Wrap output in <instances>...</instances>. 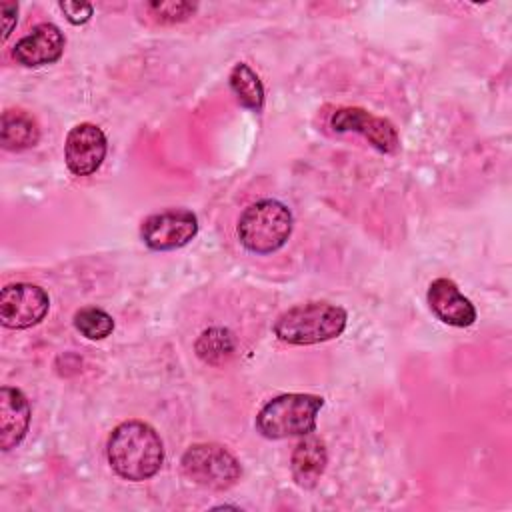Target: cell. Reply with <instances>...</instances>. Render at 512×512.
Segmentation results:
<instances>
[{
  "instance_id": "obj_17",
  "label": "cell",
  "mask_w": 512,
  "mask_h": 512,
  "mask_svg": "<svg viewBox=\"0 0 512 512\" xmlns=\"http://www.w3.org/2000/svg\"><path fill=\"white\" fill-rule=\"evenodd\" d=\"M74 326L88 340H102L112 334L114 320L106 310L96 306H86L74 314Z\"/></svg>"
},
{
  "instance_id": "obj_14",
  "label": "cell",
  "mask_w": 512,
  "mask_h": 512,
  "mask_svg": "<svg viewBox=\"0 0 512 512\" xmlns=\"http://www.w3.org/2000/svg\"><path fill=\"white\" fill-rule=\"evenodd\" d=\"M40 140V128L34 116L24 110H6L2 114L0 142L4 150L20 152L36 146Z\"/></svg>"
},
{
  "instance_id": "obj_19",
  "label": "cell",
  "mask_w": 512,
  "mask_h": 512,
  "mask_svg": "<svg viewBox=\"0 0 512 512\" xmlns=\"http://www.w3.org/2000/svg\"><path fill=\"white\" fill-rule=\"evenodd\" d=\"M58 6L64 12L66 20L74 26L86 24L94 14V6L90 2H60Z\"/></svg>"
},
{
  "instance_id": "obj_11",
  "label": "cell",
  "mask_w": 512,
  "mask_h": 512,
  "mask_svg": "<svg viewBox=\"0 0 512 512\" xmlns=\"http://www.w3.org/2000/svg\"><path fill=\"white\" fill-rule=\"evenodd\" d=\"M430 310L448 326L466 328L476 320L474 304L460 292V288L450 278H436L428 286Z\"/></svg>"
},
{
  "instance_id": "obj_16",
  "label": "cell",
  "mask_w": 512,
  "mask_h": 512,
  "mask_svg": "<svg viewBox=\"0 0 512 512\" xmlns=\"http://www.w3.org/2000/svg\"><path fill=\"white\" fill-rule=\"evenodd\" d=\"M198 356L208 364H220L234 352V340L228 330L222 328H210L202 332V336L196 342Z\"/></svg>"
},
{
  "instance_id": "obj_8",
  "label": "cell",
  "mask_w": 512,
  "mask_h": 512,
  "mask_svg": "<svg viewBox=\"0 0 512 512\" xmlns=\"http://www.w3.org/2000/svg\"><path fill=\"white\" fill-rule=\"evenodd\" d=\"M330 126L336 132H358L364 138H368V142L376 150L386 154L396 152L400 146V136L396 126L390 120L382 116H374L364 108H356V106L338 108L330 118Z\"/></svg>"
},
{
  "instance_id": "obj_1",
  "label": "cell",
  "mask_w": 512,
  "mask_h": 512,
  "mask_svg": "<svg viewBox=\"0 0 512 512\" xmlns=\"http://www.w3.org/2000/svg\"><path fill=\"white\" fill-rule=\"evenodd\" d=\"M106 454L110 468L120 478L142 482L160 472L164 444L150 424L142 420H126L112 430Z\"/></svg>"
},
{
  "instance_id": "obj_2",
  "label": "cell",
  "mask_w": 512,
  "mask_h": 512,
  "mask_svg": "<svg viewBox=\"0 0 512 512\" xmlns=\"http://www.w3.org/2000/svg\"><path fill=\"white\" fill-rule=\"evenodd\" d=\"M346 310L330 302H306L284 310L274 322L278 340L308 346L338 338L346 328Z\"/></svg>"
},
{
  "instance_id": "obj_7",
  "label": "cell",
  "mask_w": 512,
  "mask_h": 512,
  "mask_svg": "<svg viewBox=\"0 0 512 512\" xmlns=\"http://www.w3.org/2000/svg\"><path fill=\"white\" fill-rule=\"evenodd\" d=\"M198 234V218L186 208H172L148 216L140 236L150 250L168 252L186 246Z\"/></svg>"
},
{
  "instance_id": "obj_10",
  "label": "cell",
  "mask_w": 512,
  "mask_h": 512,
  "mask_svg": "<svg viewBox=\"0 0 512 512\" xmlns=\"http://www.w3.org/2000/svg\"><path fill=\"white\" fill-rule=\"evenodd\" d=\"M66 38L52 22L36 24L24 38H20L12 50V58L26 68H40L60 60Z\"/></svg>"
},
{
  "instance_id": "obj_12",
  "label": "cell",
  "mask_w": 512,
  "mask_h": 512,
  "mask_svg": "<svg viewBox=\"0 0 512 512\" xmlns=\"http://www.w3.org/2000/svg\"><path fill=\"white\" fill-rule=\"evenodd\" d=\"M30 426V404L26 396L12 386L0 390V448L8 452L16 448Z\"/></svg>"
},
{
  "instance_id": "obj_9",
  "label": "cell",
  "mask_w": 512,
  "mask_h": 512,
  "mask_svg": "<svg viewBox=\"0 0 512 512\" xmlns=\"http://www.w3.org/2000/svg\"><path fill=\"white\" fill-rule=\"evenodd\" d=\"M108 142L104 132L90 122L76 124L64 144V160L74 176H90L104 162Z\"/></svg>"
},
{
  "instance_id": "obj_5",
  "label": "cell",
  "mask_w": 512,
  "mask_h": 512,
  "mask_svg": "<svg viewBox=\"0 0 512 512\" xmlns=\"http://www.w3.org/2000/svg\"><path fill=\"white\" fill-rule=\"evenodd\" d=\"M180 464L186 478L210 490H228L242 476L240 462L234 458V454L212 442L192 444L182 454Z\"/></svg>"
},
{
  "instance_id": "obj_6",
  "label": "cell",
  "mask_w": 512,
  "mask_h": 512,
  "mask_svg": "<svg viewBox=\"0 0 512 512\" xmlns=\"http://www.w3.org/2000/svg\"><path fill=\"white\" fill-rule=\"evenodd\" d=\"M50 298L44 288L28 282L8 284L0 292V322L12 330H24L44 320Z\"/></svg>"
},
{
  "instance_id": "obj_13",
  "label": "cell",
  "mask_w": 512,
  "mask_h": 512,
  "mask_svg": "<svg viewBox=\"0 0 512 512\" xmlns=\"http://www.w3.org/2000/svg\"><path fill=\"white\" fill-rule=\"evenodd\" d=\"M326 462H328V452H326L324 440H320L314 434H306L292 450V458H290L292 478L296 480L298 486L312 488L324 474Z\"/></svg>"
},
{
  "instance_id": "obj_20",
  "label": "cell",
  "mask_w": 512,
  "mask_h": 512,
  "mask_svg": "<svg viewBox=\"0 0 512 512\" xmlns=\"http://www.w3.org/2000/svg\"><path fill=\"white\" fill-rule=\"evenodd\" d=\"M0 14H2V42L8 40L12 34V28L16 26L18 20V4L16 2H2L0 4Z\"/></svg>"
},
{
  "instance_id": "obj_3",
  "label": "cell",
  "mask_w": 512,
  "mask_h": 512,
  "mask_svg": "<svg viewBox=\"0 0 512 512\" xmlns=\"http://www.w3.org/2000/svg\"><path fill=\"white\" fill-rule=\"evenodd\" d=\"M322 406L324 398L316 394H280L260 408L256 414V430L270 440L312 434Z\"/></svg>"
},
{
  "instance_id": "obj_4",
  "label": "cell",
  "mask_w": 512,
  "mask_h": 512,
  "mask_svg": "<svg viewBox=\"0 0 512 512\" xmlns=\"http://www.w3.org/2000/svg\"><path fill=\"white\" fill-rule=\"evenodd\" d=\"M292 212L278 200H258L238 218V240L254 254H270L292 234Z\"/></svg>"
},
{
  "instance_id": "obj_15",
  "label": "cell",
  "mask_w": 512,
  "mask_h": 512,
  "mask_svg": "<svg viewBox=\"0 0 512 512\" xmlns=\"http://www.w3.org/2000/svg\"><path fill=\"white\" fill-rule=\"evenodd\" d=\"M230 90L244 108L260 112L264 106V86L258 74L244 62H238L230 72Z\"/></svg>"
},
{
  "instance_id": "obj_18",
  "label": "cell",
  "mask_w": 512,
  "mask_h": 512,
  "mask_svg": "<svg viewBox=\"0 0 512 512\" xmlns=\"http://www.w3.org/2000/svg\"><path fill=\"white\" fill-rule=\"evenodd\" d=\"M148 10L158 22L174 24V22H182L188 16H192L196 12V4H190V2H150Z\"/></svg>"
}]
</instances>
